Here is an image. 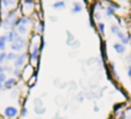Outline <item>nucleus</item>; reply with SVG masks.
Here are the masks:
<instances>
[{
	"label": "nucleus",
	"mask_w": 131,
	"mask_h": 119,
	"mask_svg": "<svg viewBox=\"0 0 131 119\" xmlns=\"http://www.w3.org/2000/svg\"><path fill=\"white\" fill-rule=\"evenodd\" d=\"M1 73H6L5 72V65H0V74Z\"/></svg>",
	"instance_id": "nucleus-36"
},
{
	"label": "nucleus",
	"mask_w": 131,
	"mask_h": 119,
	"mask_svg": "<svg viewBox=\"0 0 131 119\" xmlns=\"http://www.w3.org/2000/svg\"><path fill=\"white\" fill-rule=\"evenodd\" d=\"M4 116L6 117V119H15L18 116V109L14 105L6 107L4 110Z\"/></svg>",
	"instance_id": "nucleus-6"
},
{
	"label": "nucleus",
	"mask_w": 131,
	"mask_h": 119,
	"mask_svg": "<svg viewBox=\"0 0 131 119\" xmlns=\"http://www.w3.org/2000/svg\"><path fill=\"white\" fill-rule=\"evenodd\" d=\"M125 62L128 63V65H131V54L125 57Z\"/></svg>",
	"instance_id": "nucleus-33"
},
{
	"label": "nucleus",
	"mask_w": 131,
	"mask_h": 119,
	"mask_svg": "<svg viewBox=\"0 0 131 119\" xmlns=\"http://www.w3.org/2000/svg\"><path fill=\"white\" fill-rule=\"evenodd\" d=\"M28 55H29V53H27V52H22V53H20V54H17L16 60L13 62L14 63V68H15V69H21L22 70V68L24 67L25 62H27Z\"/></svg>",
	"instance_id": "nucleus-5"
},
{
	"label": "nucleus",
	"mask_w": 131,
	"mask_h": 119,
	"mask_svg": "<svg viewBox=\"0 0 131 119\" xmlns=\"http://www.w3.org/2000/svg\"><path fill=\"white\" fill-rule=\"evenodd\" d=\"M52 7L54 9H63L66 7V1L63 0H59V1H55L54 4L52 5Z\"/></svg>",
	"instance_id": "nucleus-18"
},
{
	"label": "nucleus",
	"mask_w": 131,
	"mask_h": 119,
	"mask_svg": "<svg viewBox=\"0 0 131 119\" xmlns=\"http://www.w3.org/2000/svg\"><path fill=\"white\" fill-rule=\"evenodd\" d=\"M28 115H29V109H28L25 105H22V108L20 109V117L25 118Z\"/></svg>",
	"instance_id": "nucleus-23"
},
{
	"label": "nucleus",
	"mask_w": 131,
	"mask_h": 119,
	"mask_svg": "<svg viewBox=\"0 0 131 119\" xmlns=\"http://www.w3.org/2000/svg\"><path fill=\"white\" fill-rule=\"evenodd\" d=\"M118 1H121V2H123V1H125V0H118Z\"/></svg>",
	"instance_id": "nucleus-39"
},
{
	"label": "nucleus",
	"mask_w": 131,
	"mask_h": 119,
	"mask_svg": "<svg viewBox=\"0 0 131 119\" xmlns=\"http://www.w3.org/2000/svg\"><path fill=\"white\" fill-rule=\"evenodd\" d=\"M7 79V74L6 73H1L0 74V92L4 90V84Z\"/></svg>",
	"instance_id": "nucleus-25"
},
{
	"label": "nucleus",
	"mask_w": 131,
	"mask_h": 119,
	"mask_svg": "<svg viewBox=\"0 0 131 119\" xmlns=\"http://www.w3.org/2000/svg\"><path fill=\"white\" fill-rule=\"evenodd\" d=\"M27 47V40L23 38L22 36L18 34L17 37L15 38V40L10 44V49L12 52L16 53V54H20V53L23 52V49Z\"/></svg>",
	"instance_id": "nucleus-2"
},
{
	"label": "nucleus",
	"mask_w": 131,
	"mask_h": 119,
	"mask_svg": "<svg viewBox=\"0 0 131 119\" xmlns=\"http://www.w3.org/2000/svg\"><path fill=\"white\" fill-rule=\"evenodd\" d=\"M54 101H55V104L59 105V107H63L64 103H66V99L62 96V95H57L55 99H54Z\"/></svg>",
	"instance_id": "nucleus-17"
},
{
	"label": "nucleus",
	"mask_w": 131,
	"mask_h": 119,
	"mask_svg": "<svg viewBox=\"0 0 131 119\" xmlns=\"http://www.w3.org/2000/svg\"><path fill=\"white\" fill-rule=\"evenodd\" d=\"M7 53L6 52H0V65H4V63L6 62Z\"/></svg>",
	"instance_id": "nucleus-28"
},
{
	"label": "nucleus",
	"mask_w": 131,
	"mask_h": 119,
	"mask_svg": "<svg viewBox=\"0 0 131 119\" xmlns=\"http://www.w3.org/2000/svg\"><path fill=\"white\" fill-rule=\"evenodd\" d=\"M83 10V6L81 2H74L72 4V8H71V13L72 14H78Z\"/></svg>",
	"instance_id": "nucleus-13"
},
{
	"label": "nucleus",
	"mask_w": 131,
	"mask_h": 119,
	"mask_svg": "<svg viewBox=\"0 0 131 119\" xmlns=\"http://www.w3.org/2000/svg\"><path fill=\"white\" fill-rule=\"evenodd\" d=\"M98 29H99V32L104 36L105 34V29H106V25H105L104 22H98Z\"/></svg>",
	"instance_id": "nucleus-27"
},
{
	"label": "nucleus",
	"mask_w": 131,
	"mask_h": 119,
	"mask_svg": "<svg viewBox=\"0 0 131 119\" xmlns=\"http://www.w3.org/2000/svg\"><path fill=\"white\" fill-rule=\"evenodd\" d=\"M7 45V37L6 34H1L0 36V52H5Z\"/></svg>",
	"instance_id": "nucleus-14"
},
{
	"label": "nucleus",
	"mask_w": 131,
	"mask_h": 119,
	"mask_svg": "<svg viewBox=\"0 0 131 119\" xmlns=\"http://www.w3.org/2000/svg\"><path fill=\"white\" fill-rule=\"evenodd\" d=\"M99 110H100V108L97 105V104H95V105L93 107V111H94V112H99Z\"/></svg>",
	"instance_id": "nucleus-37"
},
{
	"label": "nucleus",
	"mask_w": 131,
	"mask_h": 119,
	"mask_svg": "<svg viewBox=\"0 0 131 119\" xmlns=\"http://www.w3.org/2000/svg\"><path fill=\"white\" fill-rule=\"evenodd\" d=\"M120 31H121V29H120V25H118V24H112L111 25L112 34H117Z\"/></svg>",
	"instance_id": "nucleus-24"
},
{
	"label": "nucleus",
	"mask_w": 131,
	"mask_h": 119,
	"mask_svg": "<svg viewBox=\"0 0 131 119\" xmlns=\"http://www.w3.org/2000/svg\"><path fill=\"white\" fill-rule=\"evenodd\" d=\"M62 117H63V116H61L59 112H58V113H55V116L52 119H62Z\"/></svg>",
	"instance_id": "nucleus-35"
},
{
	"label": "nucleus",
	"mask_w": 131,
	"mask_h": 119,
	"mask_svg": "<svg viewBox=\"0 0 131 119\" xmlns=\"http://www.w3.org/2000/svg\"><path fill=\"white\" fill-rule=\"evenodd\" d=\"M108 7H111V8H113L114 10H117V9H120V8H121V6H120V5H117V4H116V2H111V1L108 2Z\"/></svg>",
	"instance_id": "nucleus-29"
},
{
	"label": "nucleus",
	"mask_w": 131,
	"mask_h": 119,
	"mask_svg": "<svg viewBox=\"0 0 131 119\" xmlns=\"http://www.w3.org/2000/svg\"><path fill=\"white\" fill-rule=\"evenodd\" d=\"M66 34H67V39H66V44H67L69 47H72V48H78L79 47V41L77 40L76 38H75V36L71 33L70 31H67L66 32Z\"/></svg>",
	"instance_id": "nucleus-8"
},
{
	"label": "nucleus",
	"mask_w": 131,
	"mask_h": 119,
	"mask_svg": "<svg viewBox=\"0 0 131 119\" xmlns=\"http://www.w3.org/2000/svg\"><path fill=\"white\" fill-rule=\"evenodd\" d=\"M40 53V47H39V43H35L32 46L31 50H30V60H29V64H31L32 67H36L37 64V60H38V55Z\"/></svg>",
	"instance_id": "nucleus-4"
},
{
	"label": "nucleus",
	"mask_w": 131,
	"mask_h": 119,
	"mask_svg": "<svg viewBox=\"0 0 131 119\" xmlns=\"http://www.w3.org/2000/svg\"><path fill=\"white\" fill-rule=\"evenodd\" d=\"M54 86L58 88H60V89H63L68 86V84L66 83V81H62L61 79H55L54 80Z\"/></svg>",
	"instance_id": "nucleus-16"
},
{
	"label": "nucleus",
	"mask_w": 131,
	"mask_h": 119,
	"mask_svg": "<svg viewBox=\"0 0 131 119\" xmlns=\"http://www.w3.org/2000/svg\"><path fill=\"white\" fill-rule=\"evenodd\" d=\"M125 119H131V108H128L127 110V117Z\"/></svg>",
	"instance_id": "nucleus-31"
},
{
	"label": "nucleus",
	"mask_w": 131,
	"mask_h": 119,
	"mask_svg": "<svg viewBox=\"0 0 131 119\" xmlns=\"http://www.w3.org/2000/svg\"><path fill=\"white\" fill-rule=\"evenodd\" d=\"M27 84H28V86H29V88L35 87V85L37 84V76H36V74H34V76H32L31 78L27 81Z\"/></svg>",
	"instance_id": "nucleus-22"
},
{
	"label": "nucleus",
	"mask_w": 131,
	"mask_h": 119,
	"mask_svg": "<svg viewBox=\"0 0 131 119\" xmlns=\"http://www.w3.org/2000/svg\"><path fill=\"white\" fill-rule=\"evenodd\" d=\"M62 119H68L67 117H62Z\"/></svg>",
	"instance_id": "nucleus-40"
},
{
	"label": "nucleus",
	"mask_w": 131,
	"mask_h": 119,
	"mask_svg": "<svg viewBox=\"0 0 131 119\" xmlns=\"http://www.w3.org/2000/svg\"><path fill=\"white\" fill-rule=\"evenodd\" d=\"M0 1L5 8H12L16 5V0H0Z\"/></svg>",
	"instance_id": "nucleus-15"
},
{
	"label": "nucleus",
	"mask_w": 131,
	"mask_h": 119,
	"mask_svg": "<svg viewBox=\"0 0 131 119\" xmlns=\"http://www.w3.org/2000/svg\"><path fill=\"white\" fill-rule=\"evenodd\" d=\"M32 104H34V111L37 116H43L46 113V107L41 97H35Z\"/></svg>",
	"instance_id": "nucleus-3"
},
{
	"label": "nucleus",
	"mask_w": 131,
	"mask_h": 119,
	"mask_svg": "<svg viewBox=\"0 0 131 119\" xmlns=\"http://www.w3.org/2000/svg\"><path fill=\"white\" fill-rule=\"evenodd\" d=\"M124 109H125V103H117L114 105L113 111L114 113H116V112H120V111H124Z\"/></svg>",
	"instance_id": "nucleus-19"
},
{
	"label": "nucleus",
	"mask_w": 131,
	"mask_h": 119,
	"mask_svg": "<svg viewBox=\"0 0 131 119\" xmlns=\"http://www.w3.org/2000/svg\"><path fill=\"white\" fill-rule=\"evenodd\" d=\"M117 38L120 39V43L122 44V45H128V44H130V39H131V37L129 36V34H127V33H124V32H122V31H120L117 34Z\"/></svg>",
	"instance_id": "nucleus-10"
},
{
	"label": "nucleus",
	"mask_w": 131,
	"mask_h": 119,
	"mask_svg": "<svg viewBox=\"0 0 131 119\" xmlns=\"http://www.w3.org/2000/svg\"><path fill=\"white\" fill-rule=\"evenodd\" d=\"M50 20H51V21H53V22H57V21H58V17H54V16H51Z\"/></svg>",
	"instance_id": "nucleus-38"
},
{
	"label": "nucleus",
	"mask_w": 131,
	"mask_h": 119,
	"mask_svg": "<svg viewBox=\"0 0 131 119\" xmlns=\"http://www.w3.org/2000/svg\"><path fill=\"white\" fill-rule=\"evenodd\" d=\"M16 57H17V54L14 52H8L7 53V57H6V62H14V61L16 60Z\"/></svg>",
	"instance_id": "nucleus-20"
},
{
	"label": "nucleus",
	"mask_w": 131,
	"mask_h": 119,
	"mask_svg": "<svg viewBox=\"0 0 131 119\" xmlns=\"http://www.w3.org/2000/svg\"><path fill=\"white\" fill-rule=\"evenodd\" d=\"M113 48H114V50H115L117 54H121V55H123V54L125 53V50H127L125 46L122 45L121 43H115V44L113 45Z\"/></svg>",
	"instance_id": "nucleus-12"
},
{
	"label": "nucleus",
	"mask_w": 131,
	"mask_h": 119,
	"mask_svg": "<svg viewBox=\"0 0 131 119\" xmlns=\"http://www.w3.org/2000/svg\"><path fill=\"white\" fill-rule=\"evenodd\" d=\"M18 16H17V8L13 9V10H10L8 13V15L5 17V20L2 21L1 23V27L4 28L5 30H8V31H10V30L14 29V25H15V22L17 21Z\"/></svg>",
	"instance_id": "nucleus-1"
},
{
	"label": "nucleus",
	"mask_w": 131,
	"mask_h": 119,
	"mask_svg": "<svg viewBox=\"0 0 131 119\" xmlns=\"http://www.w3.org/2000/svg\"><path fill=\"white\" fill-rule=\"evenodd\" d=\"M18 36V32L16 31L15 29L10 30V31H8L6 33V37H7V43H9V45H10L12 43H13L14 40H15V38Z\"/></svg>",
	"instance_id": "nucleus-11"
},
{
	"label": "nucleus",
	"mask_w": 131,
	"mask_h": 119,
	"mask_svg": "<svg viewBox=\"0 0 131 119\" xmlns=\"http://www.w3.org/2000/svg\"><path fill=\"white\" fill-rule=\"evenodd\" d=\"M16 31L18 32L20 36H24V34L28 33V28L25 27V25H18V27L16 28Z\"/></svg>",
	"instance_id": "nucleus-21"
},
{
	"label": "nucleus",
	"mask_w": 131,
	"mask_h": 119,
	"mask_svg": "<svg viewBox=\"0 0 131 119\" xmlns=\"http://www.w3.org/2000/svg\"><path fill=\"white\" fill-rule=\"evenodd\" d=\"M24 5H29V6H32V5H34V0H24Z\"/></svg>",
	"instance_id": "nucleus-34"
},
{
	"label": "nucleus",
	"mask_w": 131,
	"mask_h": 119,
	"mask_svg": "<svg viewBox=\"0 0 131 119\" xmlns=\"http://www.w3.org/2000/svg\"><path fill=\"white\" fill-rule=\"evenodd\" d=\"M13 77L14 78H21V69H15L14 68V71H13Z\"/></svg>",
	"instance_id": "nucleus-30"
},
{
	"label": "nucleus",
	"mask_w": 131,
	"mask_h": 119,
	"mask_svg": "<svg viewBox=\"0 0 131 119\" xmlns=\"http://www.w3.org/2000/svg\"><path fill=\"white\" fill-rule=\"evenodd\" d=\"M115 15V10H114L113 8H111V7H108L107 6V8H106V17L107 18H109V17H113V16Z\"/></svg>",
	"instance_id": "nucleus-26"
},
{
	"label": "nucleus",
	"mask_w": 131,
	"mask_h": 119,
	"mask_svg": "<svg viewBox=\"0 0 131 119\" xmlns=\"http://www.w3.org/2000/svg\"><path fill=\"white\" fill-rule=\"evenodd\" d=\"M16 85H17V79L16 78H14V77L7 78L4 84V90H12Z\"/></svg>",
	"instance_id": "nucleus-9"
},
{
	"label": "nucleus",
	"mask_w": 131,
	"mask_h": 119,
	"mask_svg": "<svg viewBox=\"0 0 131 119\" xmlns=\"http://www.w3.org/2000/svg\"><path fill=\"white\" fill-rule=\"evenodd\" d=\"M34 74H35L34 67H32L31 64H27L24 67V69L21 70V78H22L23 80H25V81L29 80V79L31 78Z\"/></svg>",
	"instance_id": "nucleus-7"
},
{
	"label": "nucleus",
	"mask_w": 131,
	"mask_h": 119,
	"mask_svg": "<svg viewBox=\"0 0 131 119\" xmlns=\"http://www.w3.org/2000/svg\"><path fill=\"white\" fill-rule=\"evenodd\" d=\"M127 74H128V77L131 79V65H128V68H127Z\"/></svg>",
	"instance_id": "nucleus-32"
},
{
	"label": "nucleus",
	"mask_w": 131,
	"mask_h": 119,
	"mask_svg": "<svg viewBox=\"0 0 131 119\" xmlns=\"http://www.w3.org/2000/svg\"><path fill=\"white\" fill-rule=\"evenodd\" d=\"M130 46H131V39H130Z\"/></svg>",
	"instance_id": "nucleus-41"
}]
</instances>
